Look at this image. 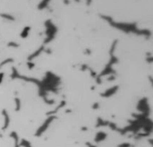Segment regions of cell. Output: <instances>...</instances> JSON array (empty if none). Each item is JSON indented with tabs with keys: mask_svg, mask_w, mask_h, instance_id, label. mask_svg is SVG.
I'll return each mask as SVG.
<instances>
[{
	"mask_svg": "<svg viewBox=\"0 0 153 147\" xmlns=\"http://www.w3.org/2000/svg\"><path fill=\"white\" fill-rule=\"evenodd\" d=\"M0 16L2 17V18L7 19V20L9 21H14V17L12 16V15L9 14H0Z\"/></svg>",
	"mask_w": 153,
	"mask_h": 147,
	"instance_id": "6da1fadb",
	"label": "cell"
},
{
	"mask_svg": "<svg viewBox=\"0 0 153 147\" xmlns=\"http://www.w3.org/2000/svg\"><path fill=\"white\" fill-rule=\"evenodd\" d=\"M74 1H75V2H77V3H79L80 1H81V0H74Z\"/></svg>",
	"mask_w": 153,
	"mask_h": 147,
	"instance_id": "5b68a950",
	"label": "cell"
},
{
	"mask_svg": "<svg viewBox=\"0 0 153 147\" xmlns=\"http://www.w3.org/2000/svg\"><path fill=\"white\" fill-rule=\"evenodd\" d=\"M48 1H49V0H43V2L41 3L40 5H39V9H43V8H44V7H46V6H47V5Z\"/></svg>",
	"mask_w": 153,
	"mask_h": 147,
	"instance_id": "7a4b0ae2",
	"label": "cell"
},
{
	"mask_svg": "<svg viewBox=\"0 0 153 147\" xmlns=\"http://www.w3.org/2000/svg\"><path fill=\"white\" fill-rule=\"evenodd\" d=\"M64 4H65V5H69L70 1H69V0H64Z\"/></svg>",
	"mask_w": 153,
	"mask_h": 147,
	"instance_id": "3957f363",
	"label": "cell"
},
{
	"mask_svg": "<svg viewBox=\"0 0 153 147\" xmlns=\"http://www.w3.org/2000/svg\"><path fill=\"white\" fill-rule=\"evenodd\" d=\"M86 1H87V3H86L87 6H90V5L91 4V0H86Z\"/></svg>",
	"mask_w": 153,
	"mask_h": 147,
	"instance_id": "277c9868",
	"label": "cell"
}]
</instances>
